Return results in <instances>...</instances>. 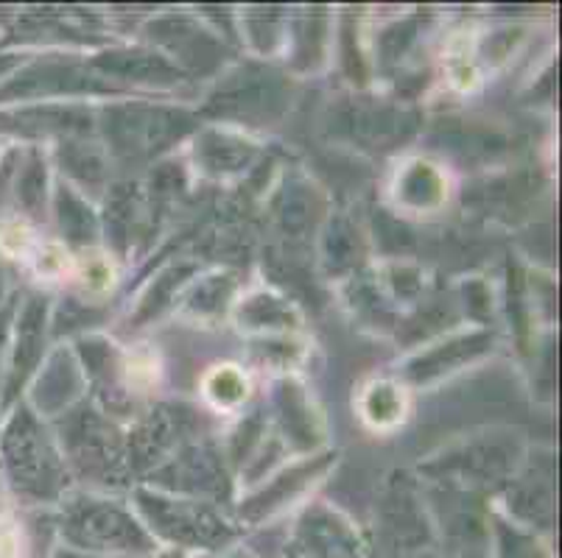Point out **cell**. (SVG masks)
<instances>
[{
  "label": "cell",
  "instance_id": "cell-12",
  "mask_svg": "<svg viewBox=\"0 0 562 558\" xmlns=\"http://www.w3.org/2000/svg\"><path fill=\"white\" fill-rule=\"evenodd\" d=\"M274 419H278V439L285 444V449L294 447L297 453H311L319 439V411L311 402L308 391L297 380H280L272 394Z\"/></svg>",
  "mask_w": 562,
  "mask_h": 558
},
{
  "label": "cell",
  "instance_id": "cell-18",
  "mask_svg": "<svg viewBox=\"0 0 562 558\" xmlns=\"http://www.w3.org/2000/svg\"><path fill=\"white\" fill-rule=\"evenodd\" d=\"M359 406L361 419L372 430H390L406 419V388L397 380H372Z\"/></svg>",
  "mask_w": 562,
  "mask_h": 558
},
{
  "label": "cell",
  "instance_id": "cell-20",
  "mask_svg": "<svg viewBox=\"0 0 562 558\" xmlns=\"http://www.w3.org/2000/svg\"><path fill=\"white\" fill-rule=\"evenodd\" d=\"M202 388L207 402L222 413L241 408L249 397L247 375H244L238 366H229V363H224V366H213V372L204 375Z\"/></svg>",
  "mask_w": 562,
  "mask_h": 558
},
{
  "label": "cell",
  "instance_id": "cell-5",
  "mask_svg": "<svg viewBox=\"0 0 562 558\" xmlns=\"http://www.w3.org/2000/svg\"><path fill=\"white\" fill-rule=\"evenodd\" d=\"M289 84L269 68H235L218 81L207 110L229 123H274L289 106Z\"/></svg>",
  "mask_w": 562,
  "mask_h": 558
},
{
  "label": "cell",
  "instance_id": "cell-10",
  "mask_svg": "<svg viewBox=\"0 0 562 558\" xmlns=\"http://www.w3.org/2000/svg\"><path fill=\"white\" fill-rule=\"evenodd\" d=\"M193 430V411L186 406H160L135 424L126 436L132 469H157L162 460L186 447Z\"/></svg>",
  "mask_w": 562,
  "mask_h": 558
},
{
  "label": "cell",
  "instance_id": "cell-17",
  "mask_svg": "<svg viewBox=\"0 0 562 558\" xmlns=\"http://www.w3.org/2000/svg\"><path fill=\"white\" fill-rule=\"evenodd\" d=\"M93 65L112 76H126L135 81H149V84H180L186 79V73L173 61L155 50H112L106 59H95Z\"/></svg>",
  "mask_w": 562,
  "mask_h": 558
},
{
  "label": "cell",
  "instance_id": "cell-11",
  "mask_svg": "<svg viewBox=\"0 0 562 558\" xmlns=\"http://www.w3.org/2000/svg\"><path fill=\"white\" fill-rule=\"evenodd\" d=\"M381 534L392 558H414L431 550L434 528L426 498L414 494L408 486H395L383 505Z\"/></svg>",
  "mask_w": 562,
  "mask_h": 558
},
{
  "label": "cell",
  "instance_id": "cell-23",
  "mask_svg": "<svg viewBox=\"0 0 562 558\" xmlns=\"http://www.w3.org/2000/svg\"><path fill=\"white\" fill-rule=\"evenodd\" d=\"M20 536L14 531H0V558H20Z\"/></svg>",
  "mask_w": 562,
  "mask_h": 558
},
{
  "label": "cell",
  "instance_id": "cell-19",
  "mask_svg": "<svg viewBox=\"0 0 562 558\" xmlns=\"http://www.w3.org/2000/svg\"><path fill=\"white\" fill-rule=\"evenodd\" d=\"M490 558H551L538 534L509 522L501 511H490Z\"/></svg>",
  "mask_w": 562,
  "mask_h": 558
},
{
  "label": "cell",
  "instance_id": "cell-1",
  "mask_svg": "<svg viewBox=\"0 0 562 558\" xmlns=\"http://www.w3.org/2000/svg\"><path fill=\"white\" fill-rule=\"evenodd\" d=\"M132 511L160 547L199 556L238 547L244 531L235 516L207 500L182 498L140 483L132 489Z\"/></svg>",
  "mask_w": 562,
  "mask_h": 558
},
{
  "label": "cell",
  "instance_id": "cell-13",
  "mask_svg": "<svg viewBox=\"0 0 562 558\" xmlns=\"http://www.w3.org/2000/svg\"><path fill=\"white\" fill-rule=\"evenodd\" d=\"M258 143L222 126L204 129L202 135H196V146H193L196 168L211 179H229L249 171L258 162Z\"/></svg>",
  "mask_w": 562,
  "mask_h": 558
},
{
  "label": "cell",
  "instance_id": "cell-21",
  "mask_svg": "<svg viewBox=\"0 0 562 558\" xmlns=\"http://www.w3.org/2000/svg\"><path fill=\"white\" fill-rule=\"evenodd\" d=\"M63 202H65V213H63L65 238H68L70 243H93L95 232H99V221H95L90 204L76 193V187L70 182H65L63 187Z\"/></svg>",
  "mask_w": 562,
  "mask_h": 558
},
{
  "label": "cell",
  "instance_id": "cell-7",
  "mask_svg": "<svg viewBox=\"0 0 562 558\" xmlns=\"http://www.w3.org/2000/svg\"><path fill=\"white\" fill-rule=\"evenodd\" d=\"M224 458L227 455L213 444H186L168 455L160 467L151 469V480L146 486L222 505L233 498V480H229Z\"/></svg>",
  "mask_w": 562,
  "mask_h": 558
},
{
  "label": "cell",
  "instance_id": "cell-8",
  "mask_svg": "<svg viewBox=\"0 0 562 558\" xmlns=\"http://www.w3.org/2000/svg\"><path fill=\"white\" fill-rule=\"evenodd\" d=\"M330 464H336V453L325 455H305L297 458L291 467H283L272 480L263 486H252L247 498L235 509V522L238 528H258L266 520L283 514L294 500H300L322 475L328 472Z\"/></svg>",
  "mask_w": 562,
  "mask_h": 558
},
{
  "label": "cell",
  "instance_id": "cell-25",
  "mask_svg": "<svg viewBox=\"0 0 562 558\" xmlns=\"http://www.w3.org/2000/svg\"><path fill=\"white\" fill-rule=\"evenodd\" d=\"M151 558H191V556H188V553H180V550H171V547H160V550H157Z\"/></svg>",
  "mask_w": 562,
  "mask_h": 558
},
{
  "label": "cell",
  "instance_id": "cell-9",
  "mask_svg": "<svg viewBox=\"0 0 562 558\" xmlns=\"http://www.w3.org/2000/svg\"><path fill=\"white\" fill-rule=\"evenodd\" d=\"M339 123L347 137L359 143V148L381 151V148H392L414 137V132L420 129V115L412 106H392L378 99H359L356 104L345 106Z\"/></svg>",
  "mask_w": 562,
  "mask_h": 558
},
{
  "label": "cell",
  "instance_id": "cell-16",
  "mask_svg": "<svg viewBox=\"0 0 562 558\" xmlns=\"http://www.w3.org/2000/svg\"><path fill=\"white\" fill-rule=\"evenodd\" d=\"M235 321L255 335H278L300 324V310L289 299L269 291H252L235 301Z\"/></svg>",
  "mask_w": 562,
  "mask_h": 558
},
{
  "label": "cell",
  "instance_id": "cell-6",
  "mask_svg": "<svg viewBox=\"0 0 562 558\" xmlns=\"http://www.w3.org/2000/svg\"><path fill=\"white\" fill-rule=\"evenodd\" d=\"M370 539L359 522L334 503L314 500L300 511L289 539L285 558H367Z\"/></svg>",
  "mask_w": 562,
  "mask_h": 558
},
{
  "label": "cell",
  "instance_id": "cell-4",
  "mask_svg": "<svg viewBox=\"0 0 562 558\" xmlns=\"http://www.w3.org/2000/svg\"><path fill=\"white\" fill-rule=\"evenodd\" d=\"M191 129L193 117L168 106L115 104L101 117L106 153H115L117 160H149Z\"/></svg>",
  "mask_w": 562,
  "mask_h": 558
},
{
  "label": "cell",
  "instance_id": "cell-26",
  "mask_svg": "<svg viewBox=\"0 0 562 558\" xmlns=\"http://www.w3.org/2000/svg\"><path fill=\"white\" fill-rule=\"evenodd\" d=\"M414 558H453V556H446V553H431V550H426V553H420V556H414Z\"/></svg>",
  "mask_w": 562,
  "mask_h": 558
},
{
  "label": "cell",
  "instance_id": "cell-24",
  "mask_svg": "<svg viewBox=\"0 0 562 558\" xmlns=\"http://www.w3.org/2000/svg\"><path fill=\"white\" fill-rule=\"evenodd\" d=\"M191 558H255V556H252V553H247V550H235V547H229V550L199 553V556H191Z\"/></svg>",
  "mask_w": 562,
  "mask_h": 558
},
{
  "label": "cell",
  "instance_id": "cell-22",
  "mask_svg": "<svg viewBox=\"0 0 562 558\" xmlns=\"http://www.w3.org/2000/svg\"><path fill=\"white\" fill-rule=\"evenodd\" d=\"M235 291V276L233 274H211L204 276L202 283L193 288V296L188 299V310L196 316H216L222 314L224 299H229Z\"/></svg>",
  "mask_w": 562,
  "mask_h": 558
},
{
  "label": "cell",
  "instance_id": "cell-15",
  "mask_svg": "<svg viewBox=\"0 0 562 558\" xmlns=\"http://www.w3.org/2000/svg\"><path fill=\"white\" fill-rule=\"evenodd\" d=\"M392 193H395L397 207L408 209V213H437L448 198L446 173L434 162L412 160L403 166V171H397Z\"/></svg>",
  "mask_w": 562,
  "mask_h": 558
},
{
  "label": "cell",
  "instance_id": "cell-2",
  "mask_svg": "<svg viewBox=\"0 0 562 558\" xmlns=\"http://www.w3.org/2000/svg\"><path fill=\"white\" fill-rule=\"evenodd\" d=\"M59 534L68 550L93 558H151L160 550L132 505L90 491L65 494Z\"/></svg>",
  "mask_w": 562,
  "mask_h": 558
},
{
  "label": "cell",
  "instance_id": "cell-3",
  "mask_svg": "<svg viewBox=\"0 0 562 558\" xmlns=\"http://www.w3.org/2000/svg\"><path fill=\"white\" fill-rule=\"evenodd\" d=\"M63 458L68 472L74 469L95 489H117L132 472L126 436L117 433L106 413L95 411L87 402H79L65 413Z\"/></svg>",
  "mask_w": 562,
  "mask_h": 558
},
{
  "label": "cell",
  "instance_id": "cell-14",
  "mask_svg": "<svg viewBox=\"0 0 562 558\" xmlns=\"http://www.w3.org/2000/svg\"><path fill=\"white\" fill-rule=\"evenodd\" d=\"M493 332L487 330L459 332V335H451L442 344L431 346L428 352H420L417 357H412L406 368V377L412 383H417V386H423V383L434 380V377L451 375L453 366L470 361V357H482L484 352L493 350Z\"/></svg>",
  "mask_w": 562,
  "mask_h": 558
}]
</instances>
